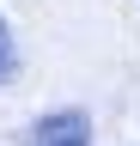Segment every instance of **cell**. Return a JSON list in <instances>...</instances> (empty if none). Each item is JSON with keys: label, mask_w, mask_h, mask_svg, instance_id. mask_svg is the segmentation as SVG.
Here are the masks:
<instances>
[{"label": "cell", "mask_w": 140, "mask_h": 146, "mask_svg": "<svg viewBox=\"0 0 140 146\" xmlns=\"http://www.w3.org/2000/svg\"><path fill=\"white\" fill-rule=\"evenodd\" d=\"M6 79H19V43H12V25H6V12H0V85Z\"/></svg>", "instance_id": "7a4b0ae2"}, {"label": "cell", "mask_w": 140, "mask_h": 146, "mask_svg": "<svg viewBox=\"0 0 140 146\" xmlns=\"http://www.w3.org/2000/svg\"><path fill=\"white\" fill-rule=\"evenodd\" d=\"M25 146H92V116H85V110H49V116L31 128Z\"/></svg>", "instance_id": "6da1fadb"}]
</instances>
